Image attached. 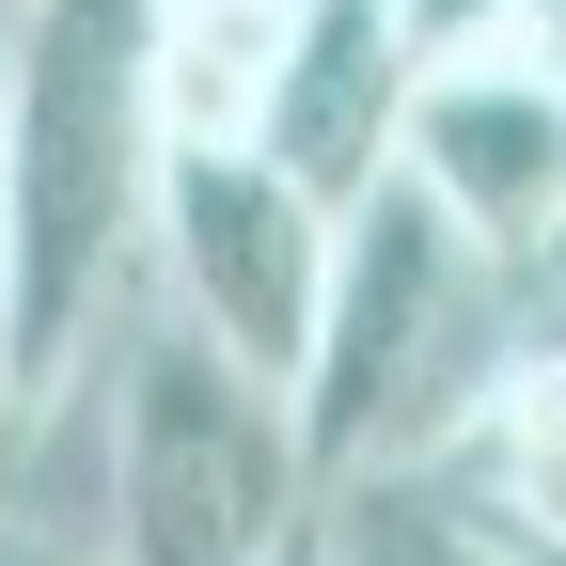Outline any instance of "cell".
Here are the masks:
<instances>
[{"label": "cell", "mask_w": 566, "mask_h": 566, "mask_svg": "<svg viewBox=\"0 0 566 566\" xmlns=\"http://www.w3.org/2000/svg\"><path fill=\"white\" fill-rule=\"evenodd\" d=\"M142 283H158L174 331H205L221 363H252V378L283 394L300 346H315L331 205L283 189L252 142H158V189H142Z\"/></svg>", "instance_id": "cell-4"}, {"label": "cell", "mask_w": 566, "mask_h": 566, "mask_svg": "<svg viewBox=\"0 0 566 566\" xmlns=\"http://www.w3.org/2000/svg\"><path fill=\"white\" fill-rule=\"evenodd\" d=\"M315 504L300 409L174 315L95 331V535L111 566H252Z\"/></svg>", "instance_id": "cell-3"}, {"label": "cell", "mask_w": 566, "mask_h": 566, "mask_svg": "<svg viewBox=\"0 0 566 566\" xmlns=\"http://www.w3.org/2000/svg\"><path fill=\"white\" fill-rule=\"evenodd\" d=\"M394 174L441 205L488 268H551L566 252V80H535L504 48L488 63H424L409 126H394Z\"/></svg>", "instance_id": "cell-5"}, {"label": "cell", "mask_w": 566, "mask_h": 566, "mask_svg": "<svg viewBox=\"0 0 566 566\" xmlns=\"http://www.w3.org/2000/svg\"><path fill=\"white\" fill-rule=\"evenodd\" d=\"M504 283H520V268H488V252H472V237H457V221H441V205H424L409 174H378V189L331 221L315 346H300V378H283L315 488L394 472V457H424V441H441V424L472 409V378L520 346Z\"/></svg>", "instance_id": "cell-2"}, {"label": "cell", "mask_w": 566, "mask_h": 566, "mask_svg": "<svg viewBox=\"0 0 566 566\" xmlns=\"http://www.w3.org/2000/svg\"><path fill=\"white\" fill-rule=\"evenodd\" d=\"M283 32H300V0H142V95H158V142H252Z\"/></svg>", "instance_id": "cell-8"}, {"label": "cell", "mask_w": 566, "mask_h": 566, "mask_svg": "<svg viewBox=\"0 0 566 566\" xmlns=\"http://www.w3.org/2000/svg\"><path fill=\"white\" fill-rule=\"evenodd\" d=\"M378 32L409 48V80H424V63H488V48H504V0H378Z\"/></svg>", "instance_id": "cell-9"}, {"label": "cell", "mask_w": 566, "mask_h": 566, "mask_svg": "<svg viewBox=\"0 0 566 566\" xmlns=\"http://www.w3.org/2000/svg\"><path fill=\"white\" fill-rule=\"evenodd\" d=\"M252 566H331V504H300V520H283V535L252 551Z\"/></svg>", "instance_id": "cell-10"}, {"label": "cell", "mask_w": 566, "mask_h": 566, "mask_svg": "<svg viewBox=\"0 0 566 566\" xmlns=\"http://www.w3.org/2000/svg\"><path fill=\"white\" fill-rule=\"evenodd\" d=\"M394 472H409L441 520L504 535V551H566V346L520 331L504 363L472 378V409H457L424 457H394Z\"/></svg>", "instance_id": "cell-7"}, {"label": "cell", "mask_w": 566, "mask_h": 566, "mask_svg": "<svg viewBox=\"0 0 566 566\" xmlns=\"http://www.w3.org/2000/svg\"><path fill=\"white\" fill-rule=\"evenodd\" d=\"M551 346H566V331H551Z\"/></svg>", "instance_id": "cell-11"}, {"label": "cell", "mask_w": 566, "mask_h": 566, "mask_svg": "<svg viewBox=\"0 0 566 566\" xmlns=\"http://www.w3.org/2000/svg\"><path fill=\"white\" fill-rule=\"evenodd\" d=\"M394 126H409V48L378 32V0H300V32L268 63V111H252V158L346 221L394 174Z\"/></svg>", "instance_id": "cell-6"}, {"label": "cell", "mask_w": 566, "mask_h": 566, "mask_svg": "<svg viewBox=\"0 0 566 566\" xmlns=\"http://www.w3.org/2000/svg\"><path fill=\"white\" fill-rule=\"evenodd\" d=\"M142 0H0V394H48L142 300Z\"/></svg>", "instance_id": "cell-1"}]
</instances>
